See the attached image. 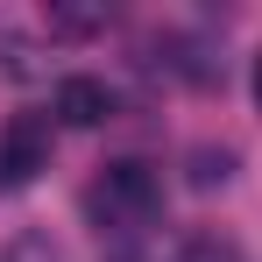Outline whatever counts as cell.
Instances as JSON below:
<instances>
[{"label":"cell","instance_id":"52a82bcc","mask_svg":"<svg viewBox=\"0 0 262 262\" xmlns=\"http://www.w3.org/2000/svg\"><path fill=\"white\" fill-rule=\"evenodd\" d=\"M177 262H248V255H241V248H234L227 234H191V241H184V255H177Z\"/></svg>","mask_w":262,"mask_h":262},{"label":"cell","instance_id":"8992f818","mask_svg":"<svg viewBox=\"0 0 262 262\" xmlns=\"http://www.w3.org/2000/svg\"><path fill=\"white\" fill-rule=\"evenodd\" d=\"M184 177H191V191H220V184L234 177V149H213V142H199V149L184 156Z\"/></svg>","mask_w":262,"mask_h":262},{"label":"cell","instance_id":"9c48e42d","mask_svg":"<svg viewBox=\"0 0 262 262\" xmlns=\"http://www.w3.org/2000/svg\"><path fill=\"white\" fill-rule=\"evenodd\" d=\"M248 85H255V106H262V50H255V78H248Z\"/></svg>","mask_w":262,"mask_h":262},{"label":"cell","instance_id":"ba28073f","mask_svg":"<svg viewBox=\"0 0 262 262\" xmlns=\"http://www.w3.org/2000/svg\"><path fill=\"white\" fill-rule=\"evenodd\" d=\"M0 262H57V241H50V234H36V227H29V234H14V241H7V248H0Z\"/></svg>","mask_w":262,"mask_h":262},{"label":"cell","instance_id":"5b68a950","mask_svg":"<svg viewBox=\"0 0 262 262\" xmlns=\"http://www.w3.org/2000/svg\"><path fill=\"white\" fill-rule=\"evenodd\" d=\"M0 78H14V85H36L43 78V50L29 43L14 21H0Z\"/></svg>","mask_w":262,"mask_h":262},{"label":"cell","instance_id":"7a4b0ae2","mask_svg":"<svg viewBox=\"0 0 262 262\" xmlns=\"http://www.w3.org/2000/svg\"><path fill=\"white\" fill-rule=\"evenodd\" d=\"M50 170V114H7L0 121V191H29Z\"/></svg>","mask_w":262,"mask_h":262},{"label":"cell","instance_id":"3957f363","mask_svg":"<svg viewBox=\"0 0 262 262\" xmlns=\"http://www.w3.org/2000/svg\"><path fill=\"white\" fill-rule=\"evenodd\" d=\"M57 121H64V128H99V121H114V92H106V78H85V71L57 78Z\"/></svg>","mask_w":262,"mask_h":262},{"label":"cell","instance_id":"6da1fadb","mask_svg":"<svg viewBox=\"0 0 262 262\" xmlns=\"http://www.w3.org/2000/svg\"><path fill=\"white\" fill-rule=\"evenodd\" d=\"M156 206H163V177H156V163H142V156L106 163V170L92 177V191H85V213L99 220V234H142L156 220Z\"/></svg>","mask_w":262,"mask_h":262},{"label":"cell","instance_id":"277c9868","mask_svg":"<svg viewBox=\"0 0 262 262\" xmlns=\"http://www.w3.org/2000/svg\"><path fill=\"white\" fill-rule=\"evenodd\" d=\"M43 21H50V36H57V43H85V36L106 29V7H85V0H50Z\"/></svg>","mask_w":262,"mask_h":262}]
</instances>
